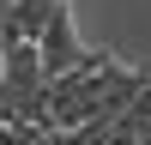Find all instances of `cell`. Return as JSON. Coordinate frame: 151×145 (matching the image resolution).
<instances>
[{
  "instance_id": "6da1fadb",
  "label": "cell",
  "mask_w": 151,
  "mask_h": 145,
  "mask_svg": "<svg viewBox=\"0 0 151 145\" xmlns=\"http://www.w3.org/2000/svg\"><path fill=\"white\" fill-rule=\"evenodd\" d=\"M145 79H151V72L121 67V60H109V48H97L85 67L48 79V121H55V133L91 127V121H115L121 109L145 91Z\"/></svg>"
},
{
  "instance_id": "7a4b0ae2",
  "label": "cell",
  "mask_w": 151,
  "mask_h": 145,
  "mask_svg": "<svg viewBox=\"0 0 151 145\" xmlns=\"http://www.w3.org/2000/svg\"><path fill=\"white\" fill-rule=\"evenodd\" d=\"M97 48H85L79 42V30H73V6H60L55 18H48V30L36 36V60H42V79H60V72H73V67H85Z\"/></svg>"
},
{
  "instance_id": "3957f363",
  "label": "cell",
  "mask_w": 151,
  "mask_h": 145,
  "mask_svg": "<svg viewBox=\"0 0 151 145\" xmlns=\"http://www.w3.org/2000/svg\"><path fill=\"white\" fill-rule=\"evenodd\" d=\"M60 6H67V0H0V48H12V42H36Z\"/></svg>"
},
{
  "instance_id": "277c9868",
  "label": "cell",
  "mask_w": 151,
  "mask_h": 145,
  "mask_svg": "<svg viewBox=\"0 0 151 145\" xmlns=\"http://www.w3.org/2000/svg\"><path fill=\"white\" fill-rule=\"evenodd\" d=\"M145 127H151V79H145V91L133 97V103L121 109L115 121H109V145H133V139H139Z\"/></svg>"
}]
</instances>
